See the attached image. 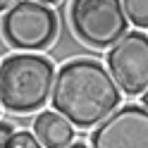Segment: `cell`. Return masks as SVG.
I'll return each mask as SVG.
<instances>
[{
	"instance_id": "cell-1",
	"label": "cell",
	"mask_w": 148,
	"mask_h": 148,
	"mask_svg": "<svg viewBox=\"0 0 148 148\" xmlns=\"http://www.w3.org/2000/svg\"><path fill=\"white\" fill-rule=\"evenodd\" d=\"M50 98L55 112L67 117L74 127L88 129L115 112L122 91L100 62L79 58L55 72Z\"/></svg>"
},
{
	"instance_id": "cell-2",
	"label": "cell",
	"mask_w": 148,
	"mask_h": 148,
	"mask_svg": "<svg viewBox=\"0 0 148 148\" xmlns=\"http://www.w3.org/2000/svg\"><path fill=\"white\" fill-rule=\"evenodd\" d=\"M55 67L48 58L14 53L0 64V105L10 112L41 110L53 93Z\"/></svg>"
},
{
	"instance_id": "cell-3",
	"label": "cell",
	"mask_w": 148,
	"mask_h": 148,
	"mask_svg": "<svg viewBox=\"0 0 148 148\" xmlns=\"http://www.w3.org/2000/svg\"><path fill=\"white\" fill-rule=\"evenodd\" d=\"M69 22L86 45L110 48L129 29L122 0H72Z\"/></svg>"
},
{
	"instance_id": "cell-4",
	"label": "cell",
	"mask_w": 148,
	"mask_h": 148,
	"mask_svg": "<svg viewBox=\"0 0 148 148\" xmlns=\"http://www.w3.org/2000/svg\"><path fill=\"white\" fill-rule=\"evenodd\" d=\"M58 34V17L48 5L17 0L3 17V36L17 50H43Z\"/></svg>"
},
{
	"instance_id": "cell-5",
	"label": "cell",
	"mask_w": 148,
	"mask_h": 148,
	"mask_svg": "<svg viewBox=\"0 0 148 148\" xmlns=\"http://www.w3.org/2000/svg\"><path fill=\"white\" fill-rule=\"evenodd\" d=\"M108 72L127 96H141L148 88V34L127 31L108 48Z\"/></svg>"
},
{
	"instance_id": "cell-6",
	"label": "cell",
	"mask_w": 148,
	"mask_h": 148,
	"mask_svg": "<svg viewBox=\"0 0 148 148\" xmlns=\"http://www.w3.org/2000/svg\"><path fill=\"white\" fill-rule=\"evenodd\" d=\"M91 148H148V110L141 103L115 110L91 134Z\"/></svg>"
},
{
	"instance_id": "cell-7",
	"label": "cell",
	"mask_w": 148,
	"mask_h": 148,
	"mask_svg": "<svg viewBox=\"0 0 148 148\" xmlns=\"http://www.w3.org/2000/svg\"><path fill=\"white\" fill-rule=\"evenodd\" d=\"M34 136L43 148H67L74 138V124L55 110H43L34 117Z\"/></svg>"
},
{
	"instance_id": "cell-8",
	"label": "cell",
	"mask_w": 148,
	"mask_h": 148,
	"mask_svg": "<svg viewBox=\"0 0 148 148\" xmlns=\"http://www.w3.org/2000/svg\"><path fill=\"white\" fill-rule=\"evenodd\" d=\"M124 14L136 29H148V0H122Z\"/></svg>"
},
{
	"instance_id": "cell-9",
	"label": "cell",
	"mask_w": 148,
	"mask_h": 148,
	"mask_svg": "<svg viewBox=\"0 0 148 148\" xmlns=\"http://www.w3.org/2000/svg\"><path fill=\"white\" fill-rule=\"evenodd\" d=\"M5 148H43L31 132H14Z\"/></svg>"
},
{
	"instance_id": "cell-10",
	"label": "cell",
	"mask_w": 148,
	"mask_h": 148,
	"mask_svg": "<svg viewBox=\"0 0 148 148\" xmlns=\"http://www.w3.org/2000/svg\"><path fill=\"white\" fill-rule=\"evenodd\" d=\"M12 134H14L12 124H7V122H0V148H5V146H7V141L12 138Z\"/></svg>"
},
{
	"instance_id": "cell-11",
	"label": "cell",
	"mask_w": 148,
	"mask_h": 148,
	"mask_svg": "<svg viewBox=\"0 0 148 148\" xmlns=\"http://www.w3.org/2000/svg\"><path fill=\"white\" fill-rule=\"evenodd\" d=\"M17 3V0H0V12H5V10H10V7Z\"/></svg>"
},
{
	"instance_id": "cell-12",
	"label": "cell",
	"mask_w": 148,
	"mask_h": 148,
	"mask_svg": "<svg viewBox=\"0 0 148 148\" xmlns=\"http://www.w3.org/2000/svg\"><path fill=\"white\" fill-rule=\"evenodd\" d=\"M141 105H143V108L148 110V88H146L143 93H141Z\"/></svg>"
},
{
	"instance_id": "cell-13",
	"label": "cell",
	"mask_w": 148,
	"mask_h": 148,
	"mask_svg": "<svg viewBox=\"0 0 148 148\" xmlns=\"http://www.w3.org/2000/svg\"><path fill=\"white\" fill-rule=\"evenodd\" d=\"M67 148H88V146H86V143H81V141H77V143H69Z\"/></svg>"
},
{
	"instance_id": "cell-14",
	"label": "cell",
	"mask_w": 148,
	"mask_h": 148,
	"mask_svg": "<svg viewBox=\"0 0 148 148\" xmlns=\"http://www.w3.org/2000/svg\"><path fill=\"white\" fill-rule=\"evenodd\" d=\"M36 3H43V5H53V3H58V0H36Z\"/></svg>"
}]
</instances>
